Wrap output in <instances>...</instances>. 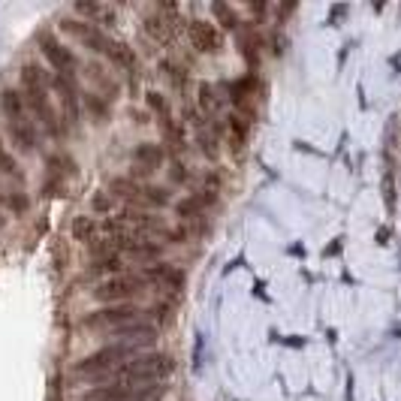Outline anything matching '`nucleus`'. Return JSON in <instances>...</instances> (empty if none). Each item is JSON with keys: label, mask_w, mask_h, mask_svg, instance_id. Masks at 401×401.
Instances as JSON below:
<instances>
[{"label": "nucleus", "mask_w": 401, "mask_h": 401, "mask_svg": "<svg viewBox=\"0 0 401 401\" xmlns=\"http://www.w3.org/2000/svg\"><path fill=\"white\" fill-rule=\"evenodd\" d=\"M21 100H25V109L27 115L34 118L36 127H42L45 133H49V139L55 142H64V124H60V115L55 109V103H51V73L45 70V66L40 64V60H25L21 64Z\"/></svg>", "instance_id": "nucleus-1"}, {"label": "nucleus", "mask_w": 401, "mask_h": 401, "mask_svg": "<svg viewBox=\"0 0 401 401\" xmlns=\"http://www.w3.org/2000/svg\"><path fill=\"white\" fill-rule=\"evenodd\" d=\"M175 374V359L169 356V353H157V350H145L139 353V356L127 359L124 365L112 368V372H106L100 377H90L85 380L88 387H103V383H160L166 377Z\"/></svg>", "instance_id": "nucleus-2"}, {"label": "nucleus", "mask_w": 401, "mask_h": 401, "mask_svg": "<svg viewBox=\"0 0 401 401\" xmlns=\"http://www.w3.org/2000/svg\"><path fill=\"white\" fill-rule=\"evenodd\" d=\"M0 115H3L6 139L12 142V148L19 151V154L30 157V154L40 151V127H36L34 118L27 115L19 88H3L0 90Z\"/></svg>", "instance_id": "nucleus-3"}, {"label": "nucleus", "mask_w": 401, "mask_h": 401, "mask_svg": "<svg viewBox=\"0 0 401 401\" xmlns=\"http://www.w3.org/2000/svg\"><path fill=\"white\" fill-rule=\"evenodd\" d=\"M112 199H124L127 208H142V211H160L172 206V191L160 184H148V181H136L130 175H118L109 181Z\"/></svg>", "instance_id": "nucleus-4"}, {"label": "nucleus", "mask_w": 401, "mask_h": 401, "mask_svg": "<svg viewBox=\"0 0 401 401\" xmlns=\"http://www.w3.org/2000/svg\"><path fill=\"white\" fill-rule=\"evenodd\" d=\"M166 392V383H103L79 392V401H160Z\"/></svg>", "instance_id": "nucleus-5"}, {"label": "nucleus", "mask_w": 401, "mask_h": 401, "mask_svg": "<svg viewBox=\"0 0 401 401\" xmlns=\"http://www.w3.org/2000/svg\"><path fill=\"white\" fill-rule=\"evenodd\" d=\"M151 290L148 281L139 275V271H127V275H118V278H109V281L97 284L90 290L100 305H118V302H136L139 296H145Z\"/></svg>", "instance_id": "nucleus-6"}, {"label": "nucleus", "mask_w": 401, "mask_h": 401, "mask_svg": "<svg viewBox=\"0 0 401 401\" xmlns=\"http://www.w3.org/2000/svg\"><path fill=\"white\" fill-rule=\"evenodd\" d=\"M133 320H148L145 308L136 305V302H118V305H103L97 311H88L79 320L82 329H97V332H109L115 326H124V323Z\"/></svg>", "instance_id": "nucleus-7"}, {"label": "nucleus", "mask_w": 401, "mask_h": 401, "mask_svg": "<svg viewBox=\"0 0 401 401\" xmlns=\"http://www.w3.org/2000/svg\"><path fill=\"white\" fill-rule=\"evenodd\" d=\"M58 27L64 30V34H70L73 40H79L88 51H94V55H100V58H106V60H109L112 49H115V42H118L115 36H109L106 30H100L97 25H88V21L73 19V15H64V19L58 21Z\"/></svg>", "instance_id": "nucleus-8"}, {"label": "nucleus", "mask_w": 401, "mask_h": 401, "mask_svg": "<svg viewBox=\"0 0 401 401\" xmlns=\"http://www.w3.org/2000/svg\"><path fill=\"white\" fill-rule=\"evenodd\" d=\"M36 45H40V55L45 58V64L51 66L55 75H66V79H75L79 75V58L70 45H64L51 30H40L36 34Z\"/></svg>", "instance_id": "nucleus-9"}, {"label": "nucleus", "mask_w": 401, "mask_h": 401, "mask_svg": "<svg viewBox=\"0 0 401 401\" xmlns=\"http://www.w3.org/2000/svg\"><path fill=\"white\" fill-rule=\"evenodd\" d=\"M79 175V166L70 154H64V151H51L49 157H45V184H42V196H58L64 191L66 178Z\"/></svg>", "instance_id": "nucleus-10"}, {"label": "nucleus", "mask_w": 401, "mask_h": 401, "mask_svg": "<svg viewBox=\"0 0 401 401\" xmlns=\"http://www.w3.org/2000/svg\"><path fill=\"white\" fill-rule=\"evenodd\" d=\"M130 160H133L130 178H136V181L145 178V181H148L157 169H163V163H166V148L157 145V142H139V145L133 148Z\"/></svg>", "instance_id": "nucleus-11"}, {"label": "nucleus", "mask_w": 401, "mask_h": 401, "mask_svg": "<svg viewBox=\"0 0 401 401\" xmlns=\"http://www.w3.org/2000/svg\"><path fill=\"white\" fill-rule=\"evenodd\" d=\"M115 221H121L124 226H130L136 236H148V239H154V236H163L166 239V232H169V226H166L163 217L148 215V211H142V208H127L124 206L115 215Z\"/></svg>", "instance_id": "nucleus-12"}, {"label": "nucleus", "mask_w": 401, "mask_h": 401, "mask_svg": "<svg viewBox=\"0 0 401 401\" xmlns=\"http://www.w3.org/2000/svg\"><path fill=\"white\" fill-rule=\"evenodd\" d=\"M142 278L148 281V287H163V290H172V296H181L187 287V278L184 271L169 266V263H151V266H145L139 271Z\"/></svg>", "instance_id": "nucleus-13"}, {"label": "nucleus", "mask_w": 401, "mask_h": 401, "mask_svg": "<svg viewBox=\"0 0 401 401\" xmlns=\"http://www.w3.org/2000/svg\"><path fill=\"white\" fill-rule=\"evenodd\" d=\"M187 36H191V45L202 55H217L223 49V36L211 21L206 19H191L187 21Z\"/></svg>", "instance_id": "nucleus-14"}, {"label": "nucleus", "mask_w": 401, "mask_h": 401, "mask_svg": "<svg viewBox=\"0 0 401 401\" xmlns=\"http://www.w3.org/2000/svg\"><path fill=\"white\" fill-rule=\"evenodd\" d=\"M217 202H221V193L199 191V193H191V196H184V199H178L175 215L181 217V221H202V215H206L208 208H215Z\"/></svg>", "instance_id": "nucleus-15"}, {"label": "nucleus", "mask_w": 401, "mask_h": 401, "mask_svg": "<svg viewBox=\"0 0 401 401\" xmlns=\"http://www.w3.org/2000/svg\"><path fill=\"white\" fill-rule=\"evenodd\" d=\"M73 12L75 15H85L82 21H88V25H97L100 30L118 25V10H115V6H109V3H75Z\"/></svg>", "instance_id": "nucleus-16"}, {"label": "nucleus", "mask_w": 401, "mask_h": 401, "mask_svg": "<svg viewBox=\"0 0 401 401\" xmlns=\"http://www.w3.org/2000/svg\"><path fill=\"white\" fill-rule=\"evenodd\" d=\"M127 263H124V256H118V254H109V256H97V260H88V266H85V275L88 278H118V275H127Z\"/></svg>", "instance_id": "nucleus-17"}, {"label": "nucleus", "mask_w": 401, "mask_h": 401, "mask_svg": "<svg viewBox=\"0 0 401 401\" xmlns=\"http://www.w3.org/2000/svg\"><path fill=\"white\" fill-rule=\"evenodd\" d=\"M0 178L10 181L12 191H25L27 178H25V169L19 166V160H15V154L10 148H6V142L0 139Z\"/></svg>", "instance_id": "nucleus-18"}, {"label": "nucleus", "mask_w": 401, "mask_h": 401, "mask_svg": "<svg viewBox=\"0 0 401 401\" xmlns=\"http://www.w3.org/2000/svg\"><path fill=\"white\" fill-rule=\"evenodd\" d=\"M82 112H88L94 124H109L112 118V103L97 90H82Z\"/></svg>", "instance_id": "nucleus-19"}, {"label": "nucleus", "mask_w": 401, "mask_h": 401, "mask_svg": "<svg viewBox=\"0 0 401 401\" xmlns=\"http://www.w3.org/2000/svg\"><path fill=\"white\" fill-rule=\"evenodd\" d=\"M157 66H160V73L166 75V82L172 85V90H178V94L184 97L187 88H191V73H187V66H181V64H175V60H169V58H163Z\"/></svg>", "instance_id": "nucleus-20"}, {"label": "nucleus", "mask_w": 401, "mask_h": 401, "mask_svg": "<svg viewBox=\"0 0 401 401\" xmlns=\"http://www.w3.org/2000/svg\"><path fill=\"white\" fill-rule=\"evenodd\" d=\"M70 236L75 241H82V245H90V241L100 239V223H97V217L79 215V217H73V223H70Z\"/></svg>", "instance_id": "nucleus-21"}, {"label": "nucleus", "mask_w": 401, "mask_h": 401, "mask_svg": "<svg viewBox=\"0 0 401 401\" xmlns=\"http://www.w3.org/2000/svg\"><path fill=\"white\" fill-rule=\"evenodd\" d=\"M260 45H263V40L256 34H251V30H241L239 34V49H241V55H245L254 75H256V70H260Z\"/></svg>", "instance_id": "nucleus-22"}, {"label": "nucleus", "mask_w": 401, "mask_h": 401, "mask_svg": "<svg viewBox=\"0 0 401 401\" xmlns=\"http://www.w3.org/2000/svg\"><path fill=\"white\" fill-rule=\"evenodd\" d=\"M196 100H199V112L206 115L208 121L221 112V106H223V100H221V94H217V88L215 85H208V82H202L199 85V94H196Z\"/></svg>", "instance_id": "nucleus-23"}, {"label": "nucleus", "mask_w": 401, "mask_h": 401, "mask_svg": "<svg viewBox=\"0 0 401 401\" xmlns=\"http://www.w3.org/2000/svg\"><path fill=\"white\" fill-rule=\"evenodd\" d=\"M145 103H148L151 115H154L157 121H169V118H175V115H172L169 100H166L160 90H148V94H145Z\"/></svg>", "instance_id": "nucleus-24"}, {"label": "nucleus", "mask_w": 401, "mask_h": 401, "mask_svg": "<svg viewBox=\"0 0 401 401\" xmlns=\"http://www.w3.org/2000/svg\"><path fill=\"white\" fill-rule=\"evenodd\" d=\"M211 15H215V19L221 21V27H226V30H239L241 27V19H239L236 6H230V3H211Z\"/></svg>", "instance_id": "nucleus-25"}, {"label": "nucleus", "mask_w": 401, "mask_h": 401, "mask_svg": "<svg viewBox=\"0 0 401 401\" xmlns=\"http://www.w3.org/2000/svg\"><path fill=\"white\" fill-rule=\"evenodd\" d=\"M3 206L10 208L12 215H25V211H30V196L25 191H12V187H6Z\"/></svg>", "instance_id": "nucleus-26"}, {"label": "nucleus", "mask_w": 401, "mask_h": 401, "mask_svg": "<svg viewBox=\"0 0 401 401\" xmlns=\"http://www.w3.org/2000/svg\"><path fill=\"white\" fill-rule=\"evenodd\" d=\"M196 142H199V151H202V157H206V160L215 163L217 157H221V145H217V139H215V136H211L208 130H199V133H196Z\"/></svg>", "instance_id": "nucleus-27"}, {"label": "nucleus", "mask_w": 401, "mask_h": 401, "mask_svg": "<svg viewBox=\"0 0 401 401\" xmlns=\"http://www.w3.org/2000/svg\"><path fill=\"white\" fill-rule=\"evenodd\" d=\"M226 127L232 130V145L241 148L245 145V139H247V130H251V124L247 121H241L239 115H226Z\"/></svg>", "instance_id": "nucleus-28"}, {"label": "nucleus", "mask_w": 401, "mask_h": 401, "mask_svg": "<svg viewBox=\"0 0 401 401\" xmlns=\"http://www.w3.org/2000/svg\"><path fill=\"white\" fill-rule=\"evenodd\" d=\"M169 181H172V184H191V169H187L178 157L169 163Z\"/></svg>", "instance_id": "nucleus-29"}, {"label": "nucleus", "mask_w": 401, "mask_h": 401, "mask_svg": "<svg viewBox=\"0 0 401 401\" xmlns=\"http://www.w3.org/2000/svg\"><path fill=\"white\" fill-rule=\"evenodd\" d=\"M90 208H94V215H109V211L115 208V199H112L106 191H97L94 199H90Z\"/></svg>", "instance_id": "nucleus-30"}, {"label": "nucleus", "mask_w": 401, "mask_h": 401, "mask_svg": "<svg viewBox=\"0 0 401 401\" xmlns=\"http://www.w3.org/2000/svg\"><path fill=\"white\" fill-rule=\"evenodd\" d=\"M266 42H269V51H271V55H275V58H281V55H284V45H287V40H284L281 34H278V36L271 34Z\"/></svg>", "instance_id": "nucleus-31"}, {"label": "nucleus", "mask_w": 401, "mask_h": 401, "mask_svg": "<svg viewBox=\"0 0 401 401\" xmlns=\"http://www.w3.org/2000/svg\"><path fill=\"white\" fill-rule=\"evenodd\" d=\"M383 199H387V208H396V199H392V172L383 175Z\"/></svg>", "instance_id": "nucleus-32"}, {"label": "nucleus", "mask_w": 401, "mask_h": 401, "mask_svg": "<svg viewBox=\"0 0 401 401\" xmlns=\"http://www.w3.org/2000/svg\"><path fill=\"white\" fill-rule=\"evenodd\" d=\"M251 12L256 15V25H263L269 15V3H251Z\"/></svg>", "instance_id": "nucleus-33"}, {"label": "nucleus", "mask_w": 401, "mask_h": 401, "mask_svg": "<svg viewBox=\"0 0 401 401\" xmlns=\"http://www.w3.org/2000/svg\"><path fill=\"white\" fill-rule=\"evenodd\" d=\"M341 247H344V239H335V241H332V245L326 247V251H323V256H335L338 251H341Z\"/></svg>", "instance_id": "nucleus-34"}, {"label": "nucleus", "mask_w": 401, "mask_h": 401, "mask_svg": "<svg viewBox=\"0 0 401 401\" xmlns=\"http://www.w3.org/2000/svg\"><path fill=\"white\" fill-rule=\"evenodd\" d=\"M3 196H6V191H3V187H0V206H3Z\"/></svg>", "instance_id": "nucleus-35"}]
</instances>
